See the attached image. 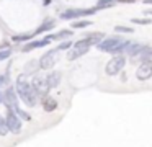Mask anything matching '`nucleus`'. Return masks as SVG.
I'll list each match as a JSON object with an SVG mask.
<instances>
[{
  "label": "nucleus",
  "instance_id": "1",
  "mask_svg": "<svg viewBox=\"0 0 152 147\" xmlns=\"http://www.w3.org/2000/svg\"><path fill=\"white\" fill-rule=\"evenodd\" d=\"M15 91H17L18 98H21V101H25L26 106H30V108H33L38 103V97L41 95L36 88L31 87V83L26 80V75H18L17 77Z\"/></svg>",
  "mask_w": 152,
  "mask_h": 147
},
{
  "label": "nucleus",
  "instance_id": "24",
  "mask_svg": "<svg viewBox=\"0 0 152 147\" xmlns=\"http://www.w3.org/2000/svg\"><path fill=\"white\" fill-rule=\"evenodd\" d=\"M132 23H136V25H149V23H151V20H137V18H132Z\"/></svg>",
  "mask_w": 152,
  "mask_h": 147
},
{
  "label": "nucleus",
  "instance_id": "2",
  "mask_svg": "<svg viewBox=\"0 0 152 147\" xmlns=\"http://www.w3.org/2000/svg\"><path fill=\"white\" fill-rule=\"evenodd\" d=\"M124 39L119 38V36H111V38H106L103 41H100L96 44V48L103 52H111V54H116L118 56L119 52L124 51Z\"/></svg>",
  "mask_w": 152,
  "mask_h": 147
},
{
  "label": "nucleus",
  "instance_id": "26",
  "mask_svg": "<svg viewBox=\"0 0 152 147\" xmlns=\"http://www.w3.org/2000/svg\"><path fill=\"white\" fill-rule=\"evenodd\" d=\"M31 36H15L13 41H26V39H30Z\"/></svg>",
  "mask_w": 152,
  "mask_h": 147
},
{
  "label": "nucleus",
  "instance_id": "11",
  "mask_svg": "<svg viewBox=\"0 0 152 147\" xmlns=\"http://www.w3.org/2000/svg\"><path fill=\"white\" fill-rule=\"evenodd\" d=\"M141 48H142V44L137 41H126L124 42V51L123 52H126V54L131 56V57H136L137 52L141 51Z\"/></svg>",
  "mask_w": 152,
  "mask_h": 147
},
{
  "label": "nucleus",
  "instance_id": "6",
  "mask_svg": "<svg viewBox=\"0 0 152 147\" xmlns=\"http://www.w3.org/2000/svg\"><path fill=\"white\" fill-rule=\"evenodd\" d=\"M124 64H126V57H124V56H123V54L115 56V57L106 64V74H108V75L119 74V72L123 70V67H124Z\"/></svg>",
  "mask_w": 152,
  "mask_h": 147
},
{
  "label": "nucleus",
  "instance_id": "22",
  "mask_svg": "<svg viewBox=\"0 0 152 147\" xmlns=\"http://www.w3.org/2000/svg\"><path fill=\"white\" fill-rule=\"evenodd\" d=\"M12 54V49L10 48H5L4 51H0V61H5V59H8Z\"/></svg>",
  "mask_w": 152,
  "mask_h": 147
},
{
  "label": "nucleus",
  "instance_id": "12",
  "mask_svg": "<svg viewBox=\"0 0 152 147\" xmlns=\"http://www.w3.org/2000/svg\"><path fill=\"white\" fill-rule=\"evenodd\" d=\"M51 41H53V38H51V36H46V38L39 39V41H30L28 44H25V46H23V52H28V51H31V49L43 48V46L49 44Z\"/></svg>",
  "mask_w": 152,
  "mask_h": 147
},
{
  "label": "nucleus",
  "instance_id": "8",
  "mask_svg": "<svg viewBox=\"0 0 152 147\" xmlns=\"http://www.w3.org/2000/svg\"><path fill=\"white\" fill-rule=\"evenodd\" d=\"M95 10H82V8H70L66 10L64 13H61L62 20H72V18H80V16H87V15H93Z\"/></svg>",
  "mask_w": 152,
  "mask_h": 147
},
{
  "label": "nucleus",
  "instance_id": "16",
  "mask_svg": "<svg viewBox=\"0 0 152 147\" xmlns=\"http://www.w3.org/2000/svg\"><path fill=\"white\" fill-rule=\"evenodd\" d=\"M54 25H56V23H54L53 20H49V21L46 20V21H44L43 25H41L39 28L36 29V31H34V34H41V33H44V31H49V29L54 28Z\"/></svg>",
  "mask_w": 152,
  "mask_h": 147
},
{
  "label": "nucleus",
  "instance_id": "10",
  "mask_svg": "<svg viewBox=\"0 0 152 147\" xmlns=\"http://www.w3.org/2000/svg\"><path fill=\"white\" fill-rule=\"evenodd\" d=\"M136 75H137L139 80H149L152 75V62H141Z\"/></svg>",
  "mask_w": 152,
  "mask_h": 147
},
{
  "label": "nucleus",
  "instance_id": "19",
  "mask_svg": "<svg viewBox=\"0 0 152 147\" xmlns=\"http://www.w3.org/2000/svg\"><path fill=\"white\" fill-rule=\"evenodd\" d=\"M38 67H39V64L34 61H30L26 65H25V74H33V72L38 70Z\"/></svg>",
  "mask_w": 152,
  "mask_h": 147
},
{
  "label": "nucleus",
  "instance_id": "21",
  "mask_svg": "<svg viewBox=\"0 0 152 147\" xmlns=\"http://www.w3.org/2000/svg\"><path fill=\"white\" fill-rule=\"evenodd\" d=\"M8 134V127H7V123H5V118L0 116V136H7Z\"/></svg>",
  "mask_w": 152,
  "mask_h": 147
},
{
  "label": "nucleus",
  "instance_id": "27",
  "mask_svg": "<svg viewBox=\"0 0 152 147\" xmlns=\"http://www.w3.org/2000/svg\"><path fill=\"white\" fill-rule=\"evenodd\" d=\"M0 103H2V91H0Z\"/></svg>",
  "mask_w": 152,
  "mask_h": 147
},
{
  "label": "nucleus",
  "instance_id": "25",
  "mask_svg": "<svg viewBox=\"0 0 152 147\" xmlns=\"http://www.w3.org/2000/svg\"><path fill=\"white\" fill-rule=\"evenodd\" d=\"M70 48H72V42L66 41V42H62V44H59V48H57V49L61 51V49H70Z\"/></svg>",
  "mask_w": 152,
  "mask_h": 147
},
{
  "label": "nucleus",
  "instance_id": "20",
  "mask_svg": "<svg viewBox=\"0 0 152 147\" xmlns=\"http://www.w3.org/2000/svg\"><path fill=\"white\" fill-rule=\"evenodd\" d=\"M92 25V21H88V20H80V21H74L72 23V28L79 29V28H87V26Z\"/></svg>",
  "mask_w": 152,
  "mask_h": 147
},
{
  "label": "nucleus",
  "instance_id": "9",
  "mask_svg": "<svg viewBox=\"0 0 152 147\" xmlns=\"http://www.w3.org/2000/svg\"><path fill=\"white\" fill-rule=\"evenodd\" d=\"M61 78H62V75H61V72H49V74L44 77V88L46 90H49V88H56L57 85L61 83Z\"/></svg>",
  "mask_w": 152,
  "mask_h": 147
},
{
  "label": "nucleus",
  "instance_id": "23",
  "mask_svg": "<svg viewBox=\"0 0 152 147\" xmlns=\"http://www.w3.org/2000/svg\"><path fill=\"white\" fill-rule=\"evenodd\" d=\"M115 31L118 33H132V28H129V26H115Z\"/></svg>",
  "mask_w": 152,
  "mask_h": 147
},
{
  "label": "nucleus",
  "instance_id": "14",
  "mask_svg": "<svg viewBox=\"0 0 152 147\" xmlns=\"http://www.w3.org/2000/svg\"><path fill=\"white\" fill-rule=\"evenodd\" d=\"M137 57L141 62H151L152 59V49L149 48V46H142L141 51L137 52Z\"/></svg>",
  "mask_w": 152,
  "mask_h": 147
},
{
  "label": "nucleus",
  "instance_id": "13",
  "mask_svg": "<svg viewBox=\"0 0 152 147\" xmlns=\"http://www.w3.org/2000/svg\"><path fill=\"white\" fill-rule=\"evenodd\" d=\"M43 108H44L46 113H53L57 108V101L54 100L53 97H49V95H44L43 97Z\"/></svg>",
  "mask_w": 152,
  "mask_h": 147
},
{
  "label": "nucleus",
  "instance_id": "5",
  "mask_svg": "<svg viewBox=\"0 0 152 147\" xmlns=\"http://www.w3.org/2000/svg\"><path fill=\"white\" fill-rule=\"evenodd\" d=\"M57 56H59V49H51V51H48L44 56H41V59H39V67L41 69H44V70H48V69H53L54 65H56V62H57Z\"/></svg>",
  "mask_w": 152,
  "mask_h": 147
},
{
  "label": "nucleus",
  "instance_id": "7",
  "mask_svg": "<svg viewBox=\"0 0 152 147\" xmlns=\"http://www.w3.org/2000/svg\"><path fill=\"white\" fill-rule=\"evenodd\" d=\"M5 123H7L8 131H12L13 134H20L21 132V119L15 114V111L7 110V114H5Z\"/></svg>",
  "mask_w": 152,
  "mask_h": 147
},
{
  "label": "nucleus",
  "instance_id": "3",
  "mask_svg": "<svg viewBox=\"0 0 152 147\" xmlns=\"http://www.w3.org/2000/svg\"><path fill=\"white\" fill-rule=\"evenodd\" d=\"M2 101L5 103L7 110L15 111V114L20 111V106H18V95H17V91H15L13 87H7V88H5V91L2 93Z\"/></svg>",
  "mask_w": 152,
  "mask_h": 147
},
{
  "label": "nucleus",
  "instance_id": "17",
  "mask_svg": "<svg viewBox=\"0 0 152 147\" xmlns=\"http://www.w3.org/2000/svg\"><path fill=\"white\" fill-rule=\"evenodd\" d=\"M74 34V31H69V29H62V31L56 33V34H53L51 38L53 39H66V38H70V36Z\"/></svg>",
  "mask_w": 152,
  "mask_h": 147
},
{
  "label": "nucleus",
  "instance_id": "15",
  "mask_svg": "<svg viewBox=\"0 0 152 147\" xmlns=\"http://www.w3.org/2000/svg\"><path fill=\"white\" fill-rule=\"evenodd\" d=\"M85 41L88 42V46H96L100 41H103V33H93V34H88L85 38Z\"/></svg>",
  "mask_w": 152,
  "mask_h": 147
},
{
  "label": "nucleus",
  "instance_id": "18",
  "mask_svg": "<svg viewBox=\"0 0 152 147\" xmlns=\"http://www.w3.org/2000/svg\"><path fill=\"white\" fill-rule=\"evenodd\" d=\"M115 5V0H98V3H96V7L93 10H102V8H108V7H113Z\"/></svg>",
  "mask_w": 152,
  "mask_h": 147
},
{
  "label": "nucleus",
  "instance_id": "4",
  "mask_svg": "<svg viewBox=\"0 0 152 147\" xmlns=\"http://www.w3.org/2000/svg\"><path fill=\"white\" fill-rule=\"evenodd\" d=\"M88 49H90V46H88V42L85 41V38L80 39L79 42H75V44L69 49V52H67V59L74 61V59L82 57V56H85L87 52H88Z\"/></svg>",
  "mask_w": 152,
  "mask_h": 147
}]
</instances>
